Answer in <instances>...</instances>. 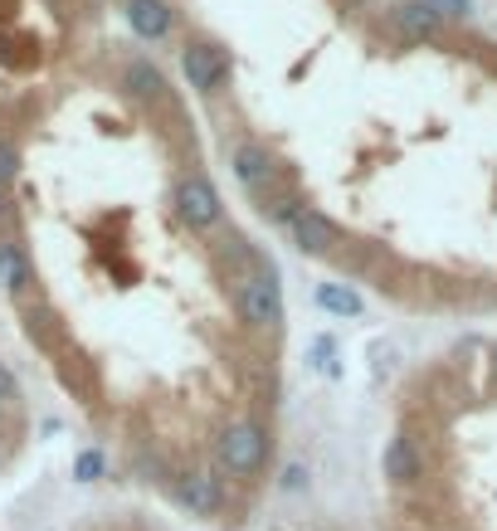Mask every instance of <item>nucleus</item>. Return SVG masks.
<instances>
[{"label":"nucleus","mask_w":497,"mask_h":531,"mask_svg":"<svg viewBox=\"0 0 497 531\" xmlns=\"http://www.w3.org/2000/svg\"><path fill=\"white\" fill-rule=\"evenodd\" d=\"M239 317L259 332H278L283 327V288L273 278V268L244 273L239 278Z\"/></svg>","instance_id":"nucleus-1"},{"label":"nucleus","mask_w":497,"mask_h":531,"mask_svg":"<svg viewBox=\"0 0 497 531\" xmlns=\"http://www.w3.org/2000/svg\"><path fill=\"white\" fill-rule=\"evenodd\" d=\"M181 74H186V83H191L195 93L215 98V93L230 83V54H225L215 39H191V44L181 49Z\"/></svg>","instance_id":"nucleus-2"},{"label":"nucleus","mask_w":497,"mask_h":531,"mask_svg":"<svg viewBox=\"0 0 497 531\" xmlns=\"http://www.w3.org/2000/svg\"><path fill=\"white\" fill-rule=\"evenodd\" d=\"M215 458H220V468H230L234 478H249V473H259L268 458V439L259 424H230L225 434H220V444H215Z\"/></svg>","instance_id":"nucleus-3"},{"label":"nucleus","mask_w":497,"mask_h":531,"mask_svg":"<svg viewBox=\"0 0 497 531\" xmlns=\"http://www.w3.org/2000/svg\"><path fill=\"white\" fill-rule=\"evenodd\" d=\"M176 215H181V225L186 229H215L220 225V215H225V205H220V190L210 186V176H181V186H176Z\"/></svg>","instance_id":"nucleus-4"},{"label":"nucleus","mask_w":497,"mask_h":531,"mask_svg":"<svg viewBox=\"0 0 497 531\" xmlns=\"http://www.w3.org/2000/svg\"><path fill=\"white\" fill-rule=\"evenodd\" d=\"M288 239H293L298 254H312V259H317V254H332V249L342 244V229L332 225L322 210H307L303 205V210L288 220Z\"/></svg>","instance_id":"nucleus-5"},{"label":"nucleus","mask_w":497,"mask_h":531,"mask_svg":"<svg viewBox=\"0 0 497 531\" xmlns=\"http://www.w3.org/2000/svg\"><path fill=\"white\" fill-rule=\"evenodd\" d=\"M230 166H234V181L244 190H268V181L278 176V156L268 152V147H259V142H239L230 156Z\"/></svg>","instance_id":"nucleus-6"},{"label":"nucleus","mask_w":497,"mask_h":531,"mask_svg":"<svg viewBox=\"0 0 497 531\" xmlns=\"http://www.w3.org/2000/svg\"><path fill=\"white\" fill-rule=\"evenodd\" d=\"M390 25L405 39H434L444 25V10L434 0H400V5H390Z\"/></svg>","instance_id":"nucleus-7"},{"label":"nucleus","mask_w":497,"mask_h":531,"mask_svg":"<svg viewBox=\"0 0 497 531\" xmlns=\"http://www.w3.org/2000/svg\"><path fill=\"white\" fill-rule=\"evenodd\" d=\"M127 25H132V35L137 39H166L171 35V25H176V10H171V0H127Z\"/></svg>","instance_id":"nucleus-8"},{"label":"nucleus","mask_w":497,"mask_h":531,"mask_svg":"<svg viewBox=\"0 0 497 531\" xmlns=\"http://www.w3.org/2000/svg\"><path fill=\"white\" fill-rule=\"evenodd\" d=\"M381 468H385V478H390V483H415L424 463H420V454H415V444H410L405 434H395V439L385 444Z\"/></svg>","instance_id":"nucleus-9"},{"label":"nucleus","mask_w":497,"mask_h":531,"mask_svg":"<svg viewBox=\"0 0 497 531\" xmlns=\"http://www.w3.org/2000/svg\"><path fill=\"white\" fill-rule=\"evenodd\" d=\"M181 502L191 507V517H210V512H220V478H210V473H191V478L181 483Z\"/></svg>","instance_id":"nucleus-10"},{"label":"nucleus","mask_w":497,"mask_h":531,"mask_svg":"<svg viewBox=\"0 0 497 531\" xmlns=\"http://www.w3.org/2000/svg\"><path fill=\"white\" fill-rule=\"evenodd\" d=\"M317 307L332 312V317H361V293L346 288V283H317Z\"/></svg>","instance_id":"nucleus-11"},{"label":"nucleus","mask_w":497,"mask_h":531,"mask_svg":"<svg viewBox=\"0 0 497 531\" xmlns=\"http://www.w3.org/2000/svg\"><path fill=\"white\" fill-rule=\"evenodd\" d=\"M127 88H132L137 98H161V88H166V83H161V74H156L152 64H142V59H137V64L127 69Z\"/></svg>","instance_id":"nucleus-12"},{"label":"nucleus","mask_w":497,"mask_h":531,"mask_svg":"<svg viewBox=\"0 0 497 531\" xmlns=\"http://www.w3.org/2000/svg\"><path fill=\"white\" fill-rule=\"evenodd\" d=\"M25 278H30V264L15 249H0V288H20Z\"/></svg>","instance_id":"nucleus-13"},{"label":"nucleus","mask_w":497,"mask_h":531,"mask_svg":"<svg viewBox=\"0 0 497 531\" xmlns=\"http://www.w3.org/2000/svg\"><path fill=\"white\" fill-rule=\"evenodd\" d=\"M74 478L78 483H98V478H103V454H98V449H83V454L74 458Z\"/></svg>","instance_id":"nucleus-14"},{"label":"nucleus","mask_w":497,"mask_h":531,"mask_svg":"<svg viewBox=\"0 0 497 531\" xmlns=\"http://www.w3.org/2000/svg\"><path fill=\"white\" fill-rule=\"evenodd\" d=\"M15 166H20V152H15L10 142H0V190L15 181Z\"/></svg>","instance_id":"nucleus-15"},{"label":"nucleus","mask_w":497,"mask_h":531,"mask_svg":"<svg viewBox=\"0 0 497 531\" xmlns=\"http://www.w3.org/2000/svg\"><path fill=\"white\" fill-rule=\"evenodd\" d=\"M303 478H307L303 463H288V468H283V488H288V493H298V488H303Z\"/></svg>","instance_id":"nucleus-16"},{"label":"nucleus","mask_w":497,"mask_h":531,"mask_svg":"<svg viewBox=\"0 0 497 531\" xmlns=\"http://www.w3.org/2000/svg\"><path fill=\"white\" fill-rule=\"evenodd\" d=\"M434 5H439L444 15H468V10H473V0H434Z\"/></svg>","instance_id":"nucleus-17"},{"label":"nucleus","mask_w":497,"mask_h":531,"mask_svg":"<svg viewBox=\"0 0 497 531\" xmlns=\"http://www.w3.org/2000/svg\"><path fill=\"white\" fill-rule=\"evenodd\" d=\"M5 400H15V376L0 366V405H5Z\"/></svg>","instance_id":"nucleus-18"}]
</instances>
